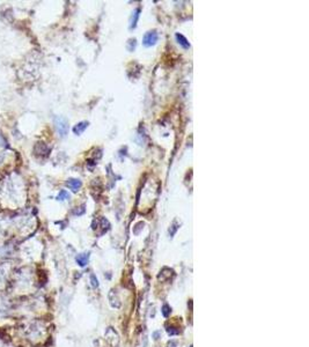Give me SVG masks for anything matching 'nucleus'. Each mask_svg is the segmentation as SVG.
<instances>
[{
	"label": "nucleus",
	"mask_w": 309,
	"mask_h": 347,
	"mask_svg": "<svg viewBox=\"0 0 309 347\" xmlns=\"http://www.w3.org/2000/svg\"><path fill=\"white\" fill-rule=\"evenodd\" d=\"M87 126H88L87 121H81V123L76 124L75 126L73 127V132L75 133V134H81V133L87 128Z\"/></svg>",
	"instance_id": "obj_4"
},
{
	"label": "nucleus",
	"mask_w": 309,
	"mask_h": 347,
	"mask_svg": "<svg viewBox=\"0 0 309 347\" xmlns=\"http://www.w3.org/2000/svg\"><path fill=\"white\" fill-rule=\"evenodd\" d=\"M168 346H169V347H175L176 346V342H175V341H170L169 344H168Z\"/></svg>",
	"instance_id": "obj_11"
},
{
	"label": "nucleus",
	"mask_w": 309,
	"mask_h": 347,
	"mask_svg": "<svg viewBox=\"0 0 309 347\" xmlns=\"http://www.w3.org/2000/svg\"><path fill=\"white\" fill-rule=\"evenodd\" d=\"M66 186H67L68 189H71L72 191H74V192H75V191H78L80 188H81V181L75 179V178H71L66 182Z\"/></svg>",
	"instance_id": "obj_3"
},
{
	"label": "nucleus",
	"mask_w": 309,
	"mask_h": 347,
	"mask_svg": "<svg viewBox=\"0 0 309 347\" xmlns=\"http://www.w3.org/2000/svg\"><path fill=\"white\" fill-rule=\"evenodd\" d=\"M158 42V33L155 30H152L146 33L144 38H142V44L145 46H152Z\"/></svg>",
	"instance_id": "obj_2"
},
{
	"label": "nucleus",
	"mask_w": 309,
	"mask_h": 347,
	"mask_svg": "<svg viewBox=\"0 0 309 347\" xmlns=\"http://www.w3.org/2000/svg\"><path fill=\"white\" fill-rule=\"evenodd\" d=\"M68 198H70V195H68L65 190L60 191L58 197H57V199H58V200H65V199H68Z\"/></svg>",
	"instance_id": "obj_8"
},
{
	"label": "nucleus",
	"mask_w": 309,
	"mask_h": 347,
	"mask_svg": "<svg viewBox=\"0 0 309 347\" xmlns=\"http://www.w3.org/2000/svg\"><path fill=\"white\" fill-rule=\"evenodd\" d=\"M54 123H56V128H57L59 134H60L61 137L66 135V134H67V131H68L67 121H66L65 118H63V117H56Z\"/></svg>",
	"instance_id": "obj_1"
},
{
	"label": "nucleus",
	"mask_w": 309,
	"mask_h": 347,
	"mask_svg": "<svg viewBox=\"0 0 309 347\" xmlns=\"http://www.w3.org/2000/svg\"><path fill=\"white\" fill-rule=\"evenodd\" d=\"M162 314H163L164 316L167 317L168 315H169V307L168 306H164L163 307V310H162Z\"/></svg>",
	"instance_id": "obj_10"
},
{
	"label": "nucleus",
	"mask_w": 309,
	"mask_h": 347,
	"mask_svg": "<svg viewBox=\"0 0 309 347\" xmlns=\"http://www.w3.org/2000/svg\"><path fill=\"white\" fill-rule=\"evenodd\" d=\"M90 280H92V286L93 287H97L99 286V281H97V279H96V277L94 274L90 275Z\"/></svg>",
	"instance_id": "obj_9"
},
{
	"label": "nucleus",
	"mask_w": 309,
	"mask_h": 347,
	"mask_svg": "<svg viewBox=\"0 0 309 347\" xmlns=\"http://www.w3.org/2000/svg\"><path fill=\"white\" fill-rule=\"evenodd\" d=\"M138 17H139V9H135L134 13H133V15H132V17H131V24H130V27H131V28H134V27L137 26Z\"/></svg>",
	"instance_id": "obj_7"
},
{
	"label": "nucleus",
	"mask_w": 309,
	"mask_h": 347,
	"mask_svg": "<svg viewBox=\"0 0 309 347\" xmlns=\"http://www.w3.org/2000/svg\"><path fill=\"white\" fill-rule=\"evenodd\" d=\"M76 261H78V264L80 266H85L88 261V254H79V256L76 257Z\"/></svg>",
	"instance_id": "obj_6"
},
{
	"label": "nucleus",
	"mask_w": 309,
	"mask_h": 347,
	"mask_svg": "<svg viewBox=\"0 0 309 347\" xmlns=\"http://www.w3.org/2000/svg\"><path fill=\"white\" fill-rule=\"evenodd\" d=\"M176 40H178V44L180 45H182L184 49H188V47H190V43L187 40V38L183 36V35L181 34H176Z\"/></svg>",
	"instance_id": "obj_5"
}]
</instances>
